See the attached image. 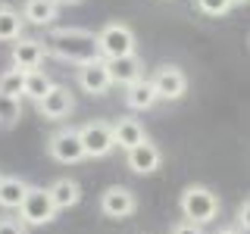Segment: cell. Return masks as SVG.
Instances as JSON below:
<instances>
[{
	"mask_svg": "<svg viewBox=\"0 0 250 234\" xmlns=\"http://www.w3.org/2000/svg\"><path fill=\"white\" fill-rule=\"evenodd\" d=\"M197 10L203 16H213V19H219V16H225L231 10V3L229 0H197Z\"/></svg>",
	"mask_w": 250,
	"mask_h": 234,
	"instance_id": "cell-23",
	"label": "cell"
},
{
	"mask_svg": "<svg viewBox=\"0 0 250 234\" xmlns=\"http://www.w3.org/2000/svg\"><path fill=\"white\" fill-rule=\"evenodd\" d=\"M0 234H28V228L19 222V218H0Z\"/></svg>",
	"mask_w": 250,
	"mask_h": 234,
	"instance_id": "cell-24",
	"label": "cell"
},
{
	"mask_svg": "<svg viewBox=\"0 0 250 234\" xmlns=\"http://www.w3.org/2000/svg\"><path fill=\"white\" fill-rule=\"evenodd\" d=\"M250 203L244 200V203H241V206H238V215H234V222H238V225H234V228H238L241 234H247V228H250Z\"/></svg>",
	"mask_w": 250,
	"mask_h": 234,
	"instance_id": "cell-25",
	"label": "cell"
},
{
	"mask_svg": "<svg viewBox=\"0 0 250 234\" xmlns=\"http://www.w3.org/2000/svg\"><path fill=\"white\" fill-rule=\"evenodd\" d=\"M47 194H50V203L57 209H69L82 200V184L72 181V178H57V181L47 187Z\"/></svg>",
	"mask_w": 250,
	"mask_h": 234,
	"instance_id": "cell-16",
	"label": "cell"
},
{
	"mask_svg": "<svg viewBox=\"0 0 250 234\" xmlns=\"http://www.w3.org/2000/svg\"><path fill=\"white\" fill-rule=\"evenodd\" d=\"M135 209H138V197L125 184H113L100 194V213L106 218H128Z\"/></svg>",
	"mask_w": 250,
	"mask_h": 234,
	"instance_id": "cell-8",
	"label": "cell"
},
{
	"mask_svg": "<svg viewBox=\"0 0 250 234\" xmlns=\"http://www.w3.org/2000/svg\"><path fill=\"white\" fill-rule=\"evenodd\" d=\"M106 62V75H109V84H131L138 78H144V59L138 53H128V57H119V59H104Z\"/></svg>",
	"mask_w": 250,
	"mask_h": 234,
	"instance_id": "cell-11",
	"label": "cell"
},
{
	"mask_svg": "<svg viewBox=\"0 0 250 234\" xmlns=\"http://www.w3.org/2000/svg\"><path fill=\"white\" fill-rule=\"evenodd\" d=\"M160 162H163V153L150 140H141L138 147H131V150L125 153V166L131 172H138V175H150V172L160 169Z\"/></svg>",
	"mask_w": 250,
	"mask_h": 234,
	"instance_id": "cell-13",
	"label": "cell"
},
{
	"mask_svg": "<svg viewBox=\"0 0 250 234\" xmlns=\"http://www.w3.org/2000/svg\"><path fill=\"white\" fill-rule=\"evenodd\" d=\"M216 234H241V231H238V228H219Z\"/></svg>",
	"mask_w": 250,
	"mask_h": 234,
	"instance_id": "cell-28",
	"label": "cell"
},
{
	"mask_svg": "<svg viewBox=\"0 0 250 234\" xmlns=\"http://www.w3.org/2000/svg\"><path fill=\"white\" fill-rule=\"evenodd\" d=\"M44 47H47V53H50V57H57V59H62V62H72V66H84V62L100 59L94 31L75 28V25H69V28H53Z\"/></svg>",
	"mask_w": 250,
	"mask_h": 234,
	"instance_id": "cell-1",
	"label": "cell"
},
{
	"mask_svg": "<svg viewBox=\"0 0 250 234\" xmlns=\"http://www.w3.org/2000/svg\"><path fill=\"white\" fill-rule=\"evenodd\" d=\"M53 88L50 75L44 72V69H31V72H25V84H22V97H31L38 103V100L44 97L47 91Z\"/></svg>",
	"mask_w": 250,
	"mask_h": 234,
	"instance_id": "cell-19",
	"label": "cell"
},
{
	"mask_svg": "<svg viewBox=\"0 0 250 234\" xmlns=\"http://www.w3.org/2000/svg\"><path fill=\"white\" fill-rule=\"evenodd\" d=\"M57 6H75V3H82V0H53Z\"/></svg>",
	"mask_w": 250,
	"mask_h": 234,
	"instance_id": "cell-27",
	"label": "cell"
},
{
	"mask_svg": "<svg viewBox=\"0 0 250 234\" xmlns=\"http://www.w3.org/2000/svg\"><path fill=\"white\" fill-rule=\"evenodd\" d=\"M97 53L100 59H119V57H128V53H135V31H131L125 22H109L97 31Z\"/></svg>",
	"mask_w": 250,
	"mask_h": 234,
	"instance_id": "cell-3",
	"label": "cell"
},
{
	"mask_svg": "<svg viewBox=\"0 0 250 234\" xmlns=\"http://www.w3.org/2000/svg\"><path fill=\"white\" fill-rule=\"evenodd\" d=\"M229 3H231V6H244L247 0H229Z\"/></svg>",
	"mask_w": 250,
	"mask_h": 234,
	"instance_id": "cell-29",
	"label": "cell"
},
{
	"mask_svg": "<svg viewBox=\"0 0 250 234\" xmlns=\"http://www.w3.org/2000/svg\"><path fill=\"white\" fill-rule=\"evenodd\" d=\"M72 109H75V97L69 94V88H62V84H53V88L38 100V113H41L44 119H50V122L66 119Z\"/></svg>",
	"mask_w": 250,
	"mask_h": 234,
	"instance_id": "cell-9",
	"label": "cell"
},
{
	"mask_svg": "<svg viewBox=\"0 0 250 234\" xmlns=\"http://www.w3.org/2000/svg\"><path fill=\"white\" fill-rule=\"evenodd\" d=\"M150 84H153L156 100H182L185 91H188V75L178 66L166 62V66H160L150 75Z\"/></svg>",
	"mask_w": 250,
	"mask_h": 234,
	"instance_id": "cell-7",
	"label": "cell"
},
{
	"mask_svg": "<svg viewBox=\"0 0 250 234\" xmlns=\"http://www.w3.org/2000/svg\"><path fill=\"white\" fill-rule=\"evenodd\" d=\"M172 234H203V228L194 222H178V225H172Z\"/></svg>",
	"mask_w": 250,
	"mask_h": 234,
	"instance_id": "cell-26",
	"label": "cell"
},
{
	"mask_svg": "<svg viewBox=\"0 0 250 234\" xmlns=\"http://www.w3.org/2000/svg\"><path fill=\"white\" fill-rule=\"evenodd\" d=\"M78 140H82V150L84 156H91V159H104L116 150L113 144V125L104 122V119H94V122H84L82 128H78Z\"/></svg>",
	"mask_w": 250,
	"mask_h": 234,
	"instance_id": "cell-5",
	"label": "cell"
},
{
	"mask_svg": "<svg viewBox=\"0 0 250 234\" xmlns=\"http://www.w3.org/2000/svg\"><path fill=\"white\" fill-rule=\"evenodd\" d=\"M57 218V206L50 203V194L47 187H31L25 191V197L19 203V222L31 228V225H50Z\"/></svg>",
	"mask_w": 250,
	"mask_h": 234,
	"instance_id": "cell-4",
	"label": "cell"
},
{
	"mask_svg": "<svg viewBox=\"0 0 250 234\" xmlns=\"http://www.w3.org/2000/svg\"><path fill=\"white\" fill-rule=\"evenodd\" d=\"M22 116V100H13V97H3L0 94V128H13Z\"/></svg>",
	"mask_w": 250,
	"mask_h": 234,
	"instance_id": "cell-22",
	"label": "cell"
},
{
	"mask_svg": "<svg viewBox=\"0 0 250 234\" xmlns=\"http://www.w3.org/2000/svg\"><path fill=\"white\" fill-rule=\"evenodd\" d=\"M47 153H50L60 166H75V162H82L84 150H82V140H78V128L66 125V128L53 131L50 140H47Z\"/></svg>",
	"mask_w": 250,
	"mask_h": 234,
	"instance_id": "cell-6",
	"label": "cell"
},
{
	"mask_svg": "<svg viewBox=\"0 0 250 234\" xmlns=\"http://www.w3.org/2000/svg\"><path fill=\"white\" fill-rule=\"evenodd\" d=\"M22 84H25V72L22 69H6L0 72V94L3 97H13V100H22Z\"/></svg>",
	"mask_w": 250,
	"mask_h": 234,
	"instance_id": "cell-21",
	"label": "cell"
},
{
	"mask_svg": "<svg viewBox=\"0 0 250 234\" xmlns=\"http://www.w3.org/2000/svg\"><path fill=\"white\" fill-rule=\"evenodd\" d=\"M22 16L10 10V6H0V41H19L22 38Z\"/></svg>",
	"mask_w": 250,
	"mask_h": 234,
	"instance_id": "cell-20",
	"label": "cell"
},
{
	"mask_svg": "<svg viewBox=\"0 0 250 234\" xmlns=\"http://www.w3.org/2000/svg\"><path fill=\"white\" fill-rule=\"evenodd\" d=\"M25 191H28V181H25V178L0 175V209H19Z\"/></svg>",
	"mask_w": 250,
	"mask_h": 234,
	"instance_id": "cell-18",
	"label": "cell"
},
{
	"mask_svg": "<svg viewBox=\"0 0 250 234\" xmlns=\"http://www.w3.org/2000/svg\"><path fill=\"white\" fill-rule=\"evenodd\" d=\"M78 88L84 94H91V97H100V94H106L113 84H109V75H106V62L104 59H94V62H84V66H78Z\"/></svg>",
	"mask_w": 250,
	"mask_h": 234,
	"instance_id": "cell-10",
	"label": "cell"
},
{
	"mask_svg": "<svg viewBox=\"0 0 250 234\" xmlns=\"http://www.w3.org/2000/svg\"><path fill=\"white\" fill-rule=\"evenodd\" d=\"M153 103H156V94H153L150 78H138V81L125 84V106L128 109L147 113V109H153Z\"/></svg>",
	"mask_w": 250,
	"mask_h": 234,
	"instance_id": "cell-15",
	"label": "cell"
},
{
	"mask_svg": "<svg viewBox=\"0 0 250 234\" xmlns=\"http://www.w3.org/2000/svg\"><path fill=\"white\" fill-rule=\"evenodd\" d=\"M57 10L60 6L53 0H25L22 3V22H31V25H50L57 19Z\"/></svg>",
	"mask_w": 250,
	"mask_h": 234,
	"instance_id": "cell-17",
	"label": "cell"
},
{
	"mask_svg": "<svg viewBox=\"0 0 250 234\" xmlns=\"http://www.w3.org/2000/svg\"><path fill=\"white\" fill-rule=\"evenodd\" d=\"M109 125H113V144L125 153H128L131 147H138L141 140H147L144 125L138 119H119V122H109Z\"/></svg>",
	"mask_w": 250,
	"mask_h": 234,
	"instance_id": "cell-14",
	"label": "cell"
},
{
	"mask_svg": "<svg viewBox=\"0 0 250 234\" xmlns=\"http://www.w3.org/2000/svg\"><path fill=\"white\" fill-rule=\"evenodd\" d=\"M178 209H182L185 222H194V225H209L216 222L219 215V197L209 191L207 184H188L178 197Z\"/></svg>",
	"mask_w": 250,
	"mask_h": 234,
	"instance_id": "cell-2",
	"label": "cell"
},
{
	"mask_svg": "<svg viewBox=\"0 0 250 234\" xmlns=\"http://www.w3.org/2000/svg\"><path fill=\"white\" fill-rule=\"evenodd\" d=\"M47 57V47L38 38H19L13 44V66L22 69V72H31V69H41V62Z\"/></svg>",
	"mask_w": 250,
	"mask_h": 234,
	"instance_id": "cell-12",
	"label": "cell"
}]
</instances>
